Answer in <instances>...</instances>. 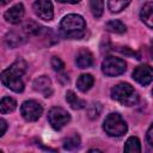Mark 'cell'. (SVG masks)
Segmentation results:
<instances>
[{"label":"cell","instance_id":"6da1fadb","mask_svg":"<svg viewBox=\"0 0 153 153\" xmlns=\"http://www.w3.org/2000/svg\"><path fill=\"white\" fill-rule=\"evenodd\" d=\"M26 68H27V65L23 59L16 60L7 69L1 72L0 74L1 82L13 92H17V93L22 92L24 90V82L22 78L25 74Z\"/></svg>","mask_w":153,"mask_h":153},{"label":"cell","instance_id":"7a4b0ae2","mask_svg":"<svg viewBox=\"0 0 153 153\" xmlns=\"http://www.w3.org/2000/svg\"><path fill=\"white\" fill-rule=\"evenodd\" d=\"M62 35L71 39H79L85 35L86 23L79 14H67L60 23Z\"/></svg>","mask_w":153,"mask_h":153},{"label":"cell","instance_id":"3957f363","mask_svg":"<svg viewBox=\"0 0 153 153\" xmlns=\"http://www.w3.org/2000/svg\"><path fill=\"white\" fill-rule=\"evenodd\" d=\"M111 98L122 105L131 106L139 100V94L134 87L127 82H120L111 90Z\"/></svg>","mask_w":153,"mask_h":153},{"label":"cell","instance_id":"277c9868","mask_svg":"<svg viewBox=\"0 0 153 153\" xmlns=\"http://www.w3.org/2000/svg\"><path fill=\"white\" fill-rule=\"evenodd\" d=\"M103 129L105 130L108 135L114 136V137H120L127 133L128 127H127L126 121L122 118L120 114L112 112L106 116L104 124H103Z\"/></svg>","mask_w":153,"mask_h":153},{"label":"cell","instance_id":"5b68a950","mask_svg":"<svg viewBox=\"0 0 153 153\" xmlns=\"http://www.w3.org/2000/svg\"><path fill=\"white\" fill-rule=\"evenodd\" d=\"M127 63L124 60L115 56H108L102 62V72L106 76H117L126 72Z\"/></svg>","mask_w":153,"mask_h":153},{"label":"cell","instance_id":"8992f818","mask_svg":"<svg viewBox=\"0 0 153 153\" xmlns=\"http://www.w3.org/2000/svg\"><path fill=\"white\" fill-rule=\"evenodd\" d=\"M71 120L69 114L59 106L51 108L48 112V121L50 123V126L55 129V130H60L61 128H63Z\"/></svg>","mask_w":153,"mask_h":153},{"label":"cell","instance_id":"52a82bcc","mask_svg":"<svg viewBox=\"0 0 153 153\" xmlns=\"http://www.w3.org/2000/svg\"><path fill=\"white\" fill-rule=\"evenodd\" d=\"M43 112L42 105L36 100H25L20 106V114L27 122L37 121Z\"/></svg>","mask_w":153,"mask_h":153},{"label":"cell","instance_id":"ba28073f","mask_svg":"<svg viewBox=\"0 0 153 153\" xmlns=\"http://www.w3.org/2000/svg\"><path fill=\"white\" fill-rule=\"evenodd\" d=\"M33 12L36 16L43 20H51L54 17V8L50 0H36L33 2Z\"/></svg>","mask_w":153,"mask_h":153},{"label":"cell","instance_id":"9c48e42d","mask_svg":"<svg viewBox=\"0 0 153 153\" xmlns=\"http://www.w3.org/2000/svg\"><path fill=\"white\" fill-rule=\"evenodd\" d=\"M133 78L140 85L146 86V85L151 84V81L153 79V71L148 65L137 66L133 72Z\"/></svg>","mask_w":153,"mask_h":153},{"label":"cell","instance_id":"30bf717a","mask_svg":"<svg viewBox=\"0 0 153 153\" xmlns=\"http://www.w3.org/2000/svg\"><path fill=\"white\" fill-rule=\"evenodd\" d=\"M24 13H25V10H24L23 4H17L6 11L4 17H5L6 22H8L11 24H19L24 17Z\"/></svg>","mask_w":153,"mask_h":153},{"label":"cell","instance_id":"8fae6325","mask_svg":"<svg viewBox=\"0 0 153 153\" xmlns=\"http://www.w3.org/2000/svg\"><path fill=\"white\" fill-rule=\"evenodd\" d=\"M33 90L37 92L43 93L44 97H49L53 92L51 88V80L47 75L38 76L37 79L33 80Z\"/></svg>","mask_w":153,"mask_h":153},{"label":"cell","instance_id":"7c38bea8","mask_svg":"<svg viewBox=\"0 0 153 153\" xmlns=\"http://www.w3.org/2000/svg\"><path fill=\"white\" fill-rule=\"evenodd\" d=\"M75 63L79 68L85 69V68H90L93 65V55L91 54L90 50L87 49H81L79 50V53L76 54L75 57Z\"/></svg>","mask_w":153,"mask_h":153},{"label":"cell","instance_id":"4fadbf2b","mask_svg":"<svg viewBox=\"0 0 153 153\" xmlns=\"http://www.w3.org/2000/svg\"><path fill=\"white\" fill-rule=\"evenodd\" d=\"M5 42L10 48H17L26 42V37L18 31H11L5 36Z\"/></svg>","mask_w":153,"mask_h":153},{"label":"cell","instance_id":"5bb4252c","mask_svg":"<svg viewBox=\"0 0 153 153\" xmlns=\"http://www.w3.org/2000/svg\"><path fill=\"white\" fill-rule=\"evenodd\" d=\"M140 18L148 27L153 26V4L151 1L143 5L141 13H140Z\"/></svg>","mask_w":153,"mask_h":153},{"label":"cell","instance_id":"9a60e30c","mask_svg":"<svg viewBox=\"0 0 153 153\" xmlns=\"http://www.w3.org/2000/svg\"><path fill=\"white\" fill-rule=\"evenodd\" d=\"M94 84V79L91 74H81L76 80V87L81 92L88 91Z\"/></svg>","mask_w":153,"mask_h":153},{"label":"cell","instance_id":"2e32d148","mask_svg":"<svg viewBox=\"0 0 153 153\" xmlns=\"http://www.w3.org/2000/svg\"><path fill=\"white\" fill-rule=\"evenodd\" d=\"M66 100H67V103L69 104V106L72 108V109H74V110H79V109H82V108H85V105H86V102L85 100H82V99H80L73 91H67L66 92Z\"/></svg>","mask_w":153,"mask_h":153},{"label":"cell","instance_id":"e0dca14e","mask_svg":"<svg viewBox=\"0 0 153 153\" xmlns=\"http://www.w3.org/2000/svg\"><path fill=\"white\" fill-rule=\"evenodd\" d=\"M17 108V102L11 97H5L0 99V114L13 112Z\"/></svg>","mask_w":153,"mask_h":153},{"label":"cell","instance_id":"ac0fdd59","mask_svg":"<svg viewBox=\"0 0 153 153\" xmlns=\"http://www.w3.org/2000/svg\"><path fill=\"white\" fill-rule=\"evenodd\" d=\"M124 152H130V153H140L141 152V145L140 140L135 136H130L126 143H124Z\"/></svg>","mask_w":153,"mask_h":153},{"label":"cell","instance_id":"d6986e66","mask_svg":"<svg viewBox=\"0 0 153 153\" xmlns=\"http://www.w3.org/2000/svg\"><path fill=\"white\" fill-rule=\"evenodd\" d=\"M131 0H109L108 1V7L110 10V12L112 13H118L122 10H124Z\"/></svg>","mask_w":153,"mask_h":153},{"label":"cell","instance_id":"ffe728a7","mask_svg":"<svg viewBox=\"0 0 153 153\" xmlns=\"http://www.w3.org/2000/svg\"><path fill=\"white\" fill-rule=\"evenodd\" d=\"M105 29L114 33H124L126 32V25L121 20H117V19L108 22L105 25Z\"/></svg>","mask_w":153,"mask_h":153},{"label":"cell","instance_id":"44dd1931","mask_svg":"<svg viewBox=\"0 0 153 153\" xmlns=\"http://www.w3.org/2000/svg\"><path fill=\"white\" fill-rule=\"evenodd\" d=\"M79 146H80V137L78 134H73V135L68 136L67 139H65V141H63V148L67 151L76 149Z\"/></svg>","mask_w":153,"mask_h":153},{"label":"cell","instance_id":"7402d4cb","mask_svg":"<svg viewBox=\"0 0 153 153\" xmlns=\"http://www.w3.org/2000/svg\"><path fill=\"white\" fill-rule=\"evenodd\" d=\"M90 7L92 14L99 18L104 12V0H90Z\"/></svg>","mask_w":153,"mask_h":153},{"label":"cell","instance_id":"603a6c76","mask_svg":"<svg viewBox=\"0 0 153 153\" xmlns=\"http://www.w3.org/2000/svg\"><path fill=\"white\" fill-rule=\"evenodd\" d=\"M100 111H102V105L99 104V103H93L90 108H88V117L90 118H97L98 116H99V114H100Z\"/></svg>","mask_w":153,"mask_h":153},{"label":"cell","instance_id":"cb8c5ba5","mask_svg":"<svg viewBox=\"0 0 153 153\" xmlns=\"http://www.w3.org/2000/svg\"><path fill=\"white\" fill-rule=\"evenodd\" d=\"M51 67L54 68V71H62L63 69V67H65V63L61 61V59L60 57H56V56H54L53 59H51Z\"/></svg>","mask_w":153,"mask_h":153},{"label":"cell","instance_id":"d4e9b609","mask_svg":"<svg viewBox=\"0 0 153 153\" xmlns=\"http://www.w3.org/2000/svg\"><path fill=\"white\" fill-rule=\"evenodd\" d=\"M147 142L149 146H153V126H149L148 130H147Z\"/></svg>","mask_w":153,"mask_h":153},{"label":"cell","instance_id":"484cf974","mask_svg":"<svg viewBox=\"0 0 153 153\" xmlns=\"http://www.w3.org/2000/svg\"><path fill=\"white\" fill-rule=\"evenodd\" d=\"M6 130H7V122L5 120L0 118V136H2Z\"/></svg>","mask_w":153,"mask_h":153},{"label":"cell","instance_id":"4316f807","mask_svg":"<svg viewBox=\"0 0 153 153\" xmlns=\"http://www.w3.org/2000/svg\"><path fill=\"white\" fill-rule=\"evenodd\" d=\"M59 2H63V4H76L80 0H57Z\"/></svg>","mask_w":153,"mask_h":153},{"label":"cell","instance_id":"83f0119b","mask_svg":"<svg viewBox=\"0 0 153 153\" xmlns=\"http://www.w3.org/2000/svg\"><path fill=\"white\" fill-rule=\"evenodd\" d=\"M11 0H0V5H6V4H8Z\"/></svg>","mask_w":153,"mask_h":153}]
</instances>
